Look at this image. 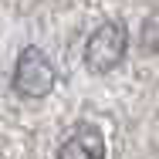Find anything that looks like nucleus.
<instances>
[{
	"mask_svg": "<svg viewBox=\"0 0 159 159\" xmlns=\"http://www.w3.org/2000/svg\"><path fill=\"white\" fill-rule=\"evenodd\" d=\"M146 27H152V31H159V17H152V20H149ZM142 44H146L149 51H159V37H156V34H152V37H142Z\"/></svg>",
	"mask_w": 159,
	"mask_h": 159,
	"instance_id": "20e7f679",
	"label": "nucleus"
},
{
	"mask_svg": "<svg viewBox=\"0 0 159 159\" xmlns=\"http://www.w3.org/2000/svg\"><path fill=\"white\" fill-rule=\"evenodd\" d=\"M58 159H105V135L95 125H81L61 142Z\"/></svg>",
	"mask_w": 159,
	"mask_h": 159,
	"instance_id": "7ed1b4c3",
	"label": "nucleus"
},
{
	"mask_svg": "<svg viewBox=\"0 0 159 159\" xmlns=\"http://www.w3.org/2000/svg\"><path fill=\"white\" fill-rule=\"evenodd\" d=\"M125 51H129L125 24H122V20H108V24H102V27L88 37V44H85V68H88L92 75H108L112 68L122 64Z\"/></svg>",
	"mask_w": 159,
	"mask_h": 159,
	"instance_id": "f257e3e1",
	"label": "nucleus"
},
{
	"mask_svg": "<svg viewBox=\"0 0 159 159\" xmlns=\"http://www.w3.org/2000/svg\"><path fill=\"white\" fill-rule=\"evenodd\" d=\"M54 64L41 48H24L14 64V88L20 98H48L54 92Z\"/></svg>",
	"mask_w": 159,
	"mask_h": 159,
	"instance_id": "f03ea898",
	"label": "nucleus"
}]
</instances>
